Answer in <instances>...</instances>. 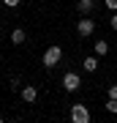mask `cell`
Wrapping results in <instances>:
<instances>
[{
  "label": "cell",
  "mask_w": 117,
  "mask_h": 123,
  "mask_svg": "<svg viewBox=\"0 0 117 123\" xmlns=\"http://www.w3.org/2000/svg\"><path fill=\"white\" fill-rule=\"evenodd\" d=\"M106 98H117V85H109V96Z\"/></svg>",
  "instance_id": "9a60e30c"
},
{
  "label": "cell",
  "mask_w": 117,
  "mask_h": 123,
  "mask_svg": "<svg viewBox=\"0 0 117 123\" xmlns=\"http://www.w3.org/2000/svg\"><path fill=\"white\" fill-rule=\"evenodd\" d=\"M60 82H63V90H65V93H74V90L82 88V77H79L76 71H65Z\"/></svg>",
  "instance_id": "277c9868"
},
{
  "label": "cell",
  "mask_w": 117,
  "mask_h": 123,
  "mask_svg": "<svg viewBox=\"0 0 117 123\" xmlns=\"http://www.w3.org/2000/svg\"><path fill=\"white\" fill-rule=\"evenodd\" d=\"M90 110H87V104H71L68 110V120L71 123H90Z\"/></svg>",
  "instance_id": "7a4b0ae2"
},
{
  "label": "cell",
  "mask_w": 117,
  "mask_h": 123,
  "mask_svg": "<svg viewBox=\"0 0 117 123\" xmlns=\"http://www.w3.org/2000/svg\"><path fill=\"white\" fill-rule=\"evenodd\" d=\"M104 6H106L109 11H117V0H104Z\"/></svg>",
  "instance_id": "7c38bea8"
},
{
  "label": "cell",
  "mask_w": 117,
  "mask_h": 123,
  "mask_svg": "<svg viewBox=\"0 0 117 123\" xmlns=\"http://www.w3.org/2000/svg\"><path fill=\"white\" fill-rule=\"evenodd\" d=\"M109 27H112V30H117V11H112V19H109Z\"/></svg>",
  "instance_id": "4fadbf2b"
},
{
  "label": "cell",
  "mask_w": 117,
  "mask_h": 123,
  "mask_svg": "<svg viewBox=\"0 0 117 123\" xmlns=\"http://www.w3.org/2000/svg\"><path fill=\"white\" fill-rule=\"evenodd\" d=\"M93 52H95L98 57H104V55H109V41H104V38H98L95 44H93Z\"/></svg>",
  "instance_id": "9c48e42d"
},
{
  "label": "cell",
  "mask_w": 117,
  "mask_h": 123,
  "mask_svg": "<svg viewBox=\"0 0 117 123\" xmlns=\"http://www.w3.org/2000/svg\"><path fill=\"white\" fill-rule=\"evenodd\" d=\"M60 60H63V47H60V44H52V47H46V52H44V57H41L44 68H55Z\"/></svg>",
  "instance_id": "6da1fadb"
},
{
  "label": "cell",
  "mask_w": 117,
  "mask_h": 123,
  "mask_svg": "<svg viewBox=\"0 0 117 123\" xmlns=\"http://www.w3.org/2000/svg\"><path fill=\"white\" fill-rule=\"evenodd\" d=\"M25 41H27V33L22 30V27H14V30H11V44L14 47H22Z\"/></svg>",
  "instance_id": "ba28073f"
},
{
  "label": "cell",
  "mask_w": 117,
  "mask_h": 123,
  "mask_svg": "<svg viewBox=\"0 0 117 123\" xmlns=\"http://www.w3.org/2000/svg\"><path fill=\"white\" fill-rule=\"evenodd\" d=\"M106 112H112V115H117V98H106Z\"/></svg>",
  "instance_id": "30bf717a"
},
{
  "label": "cell",
  "mask_w": 117,
  "mask_h": 123,
  "mask_svg": "<svg viewBox=\"0 0 117 123\" xmlns=\"http://www.w3.org/2000/svg\"><path fill=\"white\" fill-rule=\"evenodd\" d=\"M93 33H95V19L87 17V14H82L79 22H76V36H79V38H90Z\"/></svg>",
  "instance_id": "3957f363"
},
{
  "label": "cell",
  "mask_w": 117,
  "mask_h": 123,
  "mask_svg": "<svg viewBox=\"0 0 117 123\" xmlns=\"http://www.w3.org/2000/svg\"><path fill=\"white\" fill-rule=\"evenodd\" d=\"M19 96H22L25 104H35V98H38V88H35V85H22V88H19Z\"/></svg>",
  "instance_id": "5b68a950"
},
{
  "label": "cell",
  "mask_w": 117,
  "mask_h": 123,
  "mask_svg": "<svg viewBox=\"0 0 117 123\" xmlns=\"http://www.w3.org/2000/svg\"><path fill=\"white\" fill-rule=\"evenodd\" d=\"M98 63H101V57L93 52V55H87L84 60H82V68L87 71V74H93V71H98Z\"/></svg>",
  "instance_id": "8992f818"
},
{
  "label": "cell",
  "mask_w": 117,
  "mask_h": 123,
  "mask_svg": "<svg viewBox=\"0 0 117 123\" xmlns=\"http://www.w3.org/2000/svg\"><path fill=\"white\" fill-rule=\"evenodd\" d=\"M0 25H3V17H0Z\"/></svg>",
  "instance_id": "2e32d148"
},
{
  "label": "cell",
  "mask_w": 117,
  "mask_h": 123,
  "mask_svg": "<svg viewBox=\"0 0 117 123\" xmlns=\"http://www.w3.org/2000/svg\"><path fill=\"white\" fill-rule=\"evenodd\" d=\"M8 85H11V90H19V88H22V79H19V77H11Z\"/></svg>",
  "instance_id": "8fae6325"
},
{
  "label": "cell",
  "mask_w": 117,
  "mask_h": 123,
  "mask_svg": "<svg viewBox=\"0 0 117 123\" xmlns=\"http://www.w3.org/2000/svg\"><path fill=\"white\" fill-rule=\"evenodd\" d=\"M19 3H22V0H3V6H8V8H17Z\"/></svg>",
  "instance_id": "5bb4252c"
},
{
  "label": "cell",
  "mask_w": 117,
  "mask_h": 123,
  "mask_svg": "<svg viewBox=\"0 0 117 123\" xmlns=\"http://www.w3.org/2000/svg\"><path fill=\"white\" fill-rule=\"evenodd\" d=\"M95 0H76V11L79 14H93V11H95Z\"/></svg>",
  "instance_id": "52a82bcc"
}]
</instances>
